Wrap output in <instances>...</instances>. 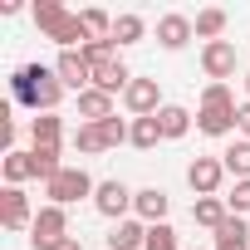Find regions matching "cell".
Here are the masks:
<instances>
[{
	"instance_id": "17",
	"label": "cell",
	"mask_w": 250,
	"mask_h": 250,
	"mask_svg": "<svg viewBox=\"0 0 250 250\" xmlns=\"http://www.w3.org/2000/svg\"><path fill=\"white\" fill-rule=\"evenodd\" d=\"M0 172H5V187H25L35 177V157L20 152V147H5V157H0Z\"/></svg>"
},
{
	"instance_id": "29",
	"label": "cell",
	"mask_w": 250,
	"mask_h": 250,
	"mask_svg": "<svg viewBox=\"0 0 250 250\" xmlns=\"http://www.w3.org/2000/svg\"><path fill=\"white\" fill-rule=\"evenodd\" d=\"M79 15H83L88 40H113V15H103V10H79Z\"/></svg>"
},
{
	"instance_id": "19",
	"label": "cell",
	"mask_w": 250,
	"mask_h": 250,
	"mask_svg": "<svg viewBox=\"0 0 250 250\" xmlns=\"http://www.w3.org/2000/svg\"><path fill=\"white\" fill-rule=\"evenodd\" d=\"M221 167H226V177L250 182V143H245V138H235V143L221 152Z\"/></svg>"
},
{
	"instance_id": "27",
	"label": "cell",
	"mask_w": 250,
	"mask_h": 250,
	"mask_svg": "<svg viewBox=\"0 0 250 250\" xmlns=\"http://www.w3.org/2000/svg\"><path fill=\"white\" fill-rule=\"evenodd\" d=\"M64 93H69V88L59 83V74H54V69H44V79H40V93H35V113H54Z\"/></svg>"
},
{
	"instance_id": "25",
	"label": "cell",
	"mask_w": 250,
	"mask_h": 250,
	"mask_svg": "<svg viewBox=\"0 0 250 250\" xmlns=\"http://www.w3.org/2000/svg\"><path fill=\"white\" fill-rule=\"evenodd\" d=\"M143 35H147V20H143V15H113V44H118V49L138 44Z\"/></svg>"
},
{
	"instance_id": "14",
	"label": "cell",
	"mask_w": 250,
	"mask_h": 250,
	"mask_svg": "<svg viewBox=\"0 0 250 250\" xmlns=\"http://www.w3.org/2000/svg\"><path fill=\"white\" fill-rule=\"evenodd\" d=\"M40 79H44V64H20V69L10 74V98H15V103H25V108H35Z\"/></svg>"
},
{
	"instance_id": "1",
	"label": "cell",
	"mask_w": 250,
	"mask_h": 250,
	"mask_svg": "<svg viewBox=\"0 0 250 250\" xmlns=\"http://www.w3.org/2000/svg\"><path fill=\"white\" fill-rule=\"evenodd\" d=\"M35 25H40V35H44V40H54L59 49H83V44H88L83 15L64 10L59 0H40V5H35Z\"/></svg>"
},
{
	"instance_id": "4",
	"label": "cell",
	"mask_w": 250,
	"mask_h": 250,
	"mask_svg": "<svg viewBox=\"0 0 250 250\" xmlns=\"http://www.w3.org/2000/svg\"><path fill=\"white\" fill-rule=\"evenodd\" d=\"M69 240V211L64 206H40L35 226H30V245L35 250H59Z\"/></svg>"
},
{
	"instance_id": "32",
	"label": "cell",
	"mask_w": 250,
	"mask_h": 250,
	"mask_svg": "<svg viewBox=\"0 0 250 250\" xmlns=\"http://www.w3.org/2000/svg\"><path fill=\"white\" fill-rule=\"evenodd\" d=\"M226 206H230V216H245V211H250V182H235V187L226 191Z\"/></svg>"
},
{
	"instance_id": "2",
	"label": "cell",
	"mask_w": 250,
	"mask_h": 250,
	"mask_svg": "<svg viewBox=\"0 0 250 250\" xmlns=\"http://www.w3.org/2000/svg\"><path fill=\"white\" fill-rule=\"evenodd\" d=\"M235 93H230V83H206L201 88V108H196V128L206 133V138H230L235 133Z\"/></svg>"
},
{
	"instance_id": "11",
	"label": "cell",
	"mask_w": 250,
	"mask_h": 250,
	"mask_svg": "<svg viewBox=\"0 0 250 250\" xmlns=\"http://www.w3.org/2000/svg\"><path fill=\"white\" fill-rule=\"evenodd\" d=\"M167 211H172V196H167L162 187H143V191L133 196V216H138L143 226H162Z\"/></svg>"
},
{
	"instance_id": "20",
	"label": "cell",
	"mask_w": 250,
	"mask_h": 250,
	"mask_svg": "<svg viewBox=\"0 0 250 250\" xmlns=\"http://www.w3.org/2000/svg\"><path fill=\"white\" fill-rule=\"evenodd\" d=\"M216 250H250V226H245V216H226V226L216 230Z\"/></svg>"
},
{
	"instance_id": "6",
	"label": "cell",
	"mask_w": 250,
	"mask_h": 250,
	"mask_svg": "<svg viewBox=\"0 0 250 250\" xmlns=\"http://www.w3.org/2000/svg\"><path fill=\"white\" fill-rule=\"evenodd\" d=\"M54 74H59V83H64L69 93H88V88H93V69H88L83 49H59Z\"/></svg>"
},
{
	"instance_id": "12",
	"label": "cell",
	"mask_w": 250,
	"mask_h": 250,
	"mask_svg": "<svg viewBox=\"0 0 250 250\" xmlns=\"http://www.w3.org/2000/svg\"><path fill=\"white\" fill-rule=\"evenodd\" d=\"M191 40H196L191 15H162V20H157V44H162V49H172V54H177V49H187Z\"/></svg>"
},
{
	"instance_id": "24",
	"label": "cell",
	"mask_w": 250,
	"mask_h": 250,
	"mask_svg": "<svg viewBox=\"0 0 250 250\" xmlns=\"http://www.w3.org/2000/svg\"><path fill=\"white\" fill-rule=\"evenodd\" d=\"M30 157H35V177H40V182H54V177L64 172V162H59V143H40V147H30Z\"/></svg>"
},
{
	"instance_id": "13",
	"label": "cell",
	"mask_w": 250,
	"mask_h": 250,
	"mask_svg": "<svg viewBox=\"0 0 250 250\" xmlns=\"http://www.w3.org/2000/svg\"><path fill=\"white\" fill-rule=\"evenodd\" d=\"M128 83H133V69L123 64L118 54L113 59H103V64H93V88H103V93H128Z\"/></svg>"
},
{
	"instance_id": "23",
	"label": "cell",
	"mask_w": 250,
	"mask_h": 250,
	"mask_svg": "<svg viewBox=\"0 0 250 250\" xmlns=\"http://www.w3.org/2000/svg\"><path fill=\"white\" fill-rule=\"evenodd\" d=\"M196 40H206V44H216L221 35H226V10L221 5H206V10H196Z\"/></svg>"
},
{
	"instance_id": "30",
	"label": "cell",
	"mask_w": 250,
	"mask_h": 250,
	"mask_svg": "<svg viewBox=\"0 0 250 250\" xmlns=\"http://www.w3.org/2000/svg\"><path fill=\"white\" fill-rule=\"evenodd\" d=\"M143 250H182V245H177V230L162 221V226H147V245Z\"/></svg>"
},
{
	"instance_id": "10",
	"label": "cell",
	"mask_w": 250,
	"mask_h": 250,
	"mask_svg": "<svg viewBox=\"0 0 250 250\" xmlns=\"http://www.w3.org/2000/svg\"><path fill=\"white\" fill-rule=\"evenodd\" d=\"M221 182H226L221 157H196V162L187 167V187H191L196 196H216V191H221Z\"/></svg>"
},
{
	"instance_id": "7",
	"label": "cell",
	"mask_w": 250,
	"mask_h": 250,
	"mask_svg": "<svg viewBox=\"0 0 250 250\" xmlns=\"http://www.w3.org/2000/svg\"><path fill=\"white\" fill-rule=\"evenodd\" d=\"M235 44L230 40H216V44H201V69H206V79L211 83H230L235 79Z\"/></svg>"
},
{
	"instance_id": "15",
	"label": "cell",
	"mask_w": 250,
	"mask_h": 250,
	"mask_svg": "<svg viewBox=\"0 0 250 250\" xmlns=\"http://www.w3.org/2000/svg\"><path fill=\"white\" fill-rule=\"evenodd\" d=\"M226 216H230L226 196H196V201H191V221H196V226H206L211 235L226 226Z\"/></svg>"
},
{
	"instance_id": "21",
	"label": "cell",
	"mask_w": 250,
	"mask_h": 250,
	"mask_svg": "<svg viewBox=\"0 0 250 250\" xmlns=\"http://www.w3.org/2000/svg\"><path fill=\"white\" fill-rule=\"evenodd\" d=\"M40 143H64V118H59V113H35V123H30V147H40Z\"/></svg>"
},
{
	"instance_id": "16",
	"label": "cell",
	"mask_w": 250,
	"mask_h": 250,
	"mask_svg": "<svg viewBox=\"0 0 250 250\" xmlns=\"http://www.w3.org/2000/svg\"><path fill=\"white\" fill-rule=\"evenodd\" d=\"M143 245H147V226H143L138 216L118 221V226L108 230V250H143Z\"/></svg>"
},
{
	"instance_id": "9",
	"label": "cell",
	"mask_w": 250,
	"mask_h": 250,
	"mask_svg": "<svg viewBox=\"0 0 250 250\" xmlns=\"http://www.w3.org/2000/svg\"><path fill=\"white\" fill-rule=\"evenodd\" d=\"M123 108H128L133 118H152V113H162V88H157V79H133L128 93H123Z\"/></svg>"
},
{
	"instance_id": "22",
	"label": "cell",
	"mask_w": 250,
	"mask_h": 250,
	"mask_svg": "<svg viewBox=\"0 0 250 250\" xmlns=\"http://www.w3.org/2000/svg\"><path fill=\"white\" fill-rule=\"evenodd\" d=\"M157 123H162V138H167V143H172V138H187V133H191V113H187L182 103H162Z\"/></svg>"
},
{
	"instance_id": "5",
	"label": "cell",
	"mask_w": 250,
	"mask_h": 250,
	"mask_svg": "<svg viewBox=\"0 0 250 250\" xmlns=\"http://www.w3.org/2000/svg\"><path fill=\"white\" fill-rule=\"evenodd\" d=\"M133 187L128 182H118V177H108V182H98V191H93V211L103 216V221H128V211H133Z\"/></svg>"
},
{
	"instance_id": "34",
	"label": "cell",
	"mask_w": 250,
	"mask_h": 250,
	"mask_svg": "<svg viewBox=\"0 0 250 250\" xmlns=\"http://www.w3.org/2000/svg\"><path fill=\"white\" fill-rule=\"evenodd\" d=\"M59 250H83V240H79V235H69V240H64Z\"/></svg>"
},
{
	"instance_id": "18",
	"label": "cell",
	"mask_w": 250,
	"mask_h": 250,
	"mask_svg": "<svg viewBox=\"0 0 250 250\" xmlns=\"http://www.w3.org/2000/svg\"><path fill=\"white\" fill-rule=\"evenodd\" d=\"M108 118H113V93H103V88L79 93V123H108Z\"/></svg>"
},
{
	"instance_id": "35",
	"label": "cell",
	"mask_w": 250,
	"mask_h": 250,
	"mask_svg": "<svg viewBox=\"0 0 250 250\" xmlns=\"http://www.w3.org/2000/svg\"><path fill=\"white\" fill-rule=\"evenodd\" d=\"M245 93H250V74H245Z\"/></svg>"
},
{
	"instance_id": "26",
	"label": "cell",
	"mask_w": 250,
	"mask_h": 250,
	"mask_svg": "<svg viewBox=\"0 0 250 250\" xmlns=\"http://www.w3.org/2000/svg\"><path fill=\"white\" fill-rule=\"evenodd\" d=\"M128 143H133L138 152H152L157 143H167V138H162V123H157V113H152V118H133V138H128Z\"/></svg>"
},
{
	"instance_id": "28",
	"label": "cell",
	"mask_w": 250,
	"mask_h": 250,
	"mask_svg": "<svg viewBox=\"0 0 250 250\" xmlns=\"http://www.w3.org/2000/svg\"><path fill=\"white\" fill-rule=\"evenodd\" d=\"M74 147L83 157H98V152H108V138H103L98 123H79V128H74Z\"/></svg>"
},
{
	"instance_id": "31",
	"label": "cell",
	"mask_w": 250,
	"mask_h": 250,
	"mask_svg": "<svg viewBox=\"0 0 250 250\" xmlns=\"http://www.w3.org/2000/svg\"><path fill=\"white\" fill-rule=\"evenodd\" d=\"M98 128H103V138H108V147H123V143L133 138V123H123L118 113H113L108 123H98Z\"/></svg>"
},
{
	"instance_id": "33",
	"label": "cell",
	"mask_w": 250,
	"mask_h": 250,
	"mask_svg": "<svg viewBox=\"0 0 250 250\" xmlns=\"http://www.w3.org/2000/svg\"><path fill=\"white\" fill-rule=\"evenodd\" d=\"M235 133L250 143V103H240V108H235Z\"/></svg>"
},
{
	"instance_id": "3",
	"label": "cell",
	"mask_w": 250,
	"mask_h": 250,
	"mask_svg": "<svg viewBox=\"0 0 250 250\" xmlns=\"http://www.w3.org/2000/svg\"><path fill=\"white\" fill-rule=\"evenodd\" d=\"M98 191V182L83 172V167H64L54 182H44V196H49V206H74V201H83V196H93Z\"/></svg>"
},
{
	"instance_id": "8",
	"label": "cell",
	"mask_w": 250,
	"mask_h": 250,
	"mask_svg": "<svg viewBox=\"0 0 250 250\" xmlns=\"http://www.w3.org/2000/svg\"><path fill=\"white\" fill-rule=\"evenodd\" d=\"M0 226H5V230H30L35 226L25 187H5V191H0Z\"/></svg>"
}]
</instances>
